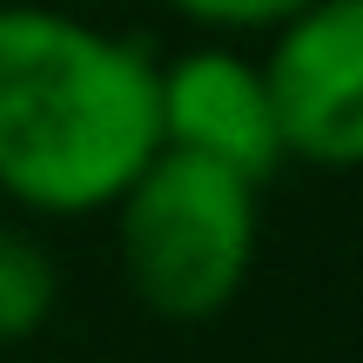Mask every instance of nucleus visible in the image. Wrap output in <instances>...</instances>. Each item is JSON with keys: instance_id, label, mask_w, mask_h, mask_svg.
<instances>
[{"instance_id": "nucleus-2", "label": "nucleus", "mask_w": 363, "mask_h": 363, "mask_svg": "<svg viewBox=\"0 0 363 363\" xmlns=\"http://www.w3.org/2000/svg\"><path fill=\"white\" fill-rule=\"evenodd\" d=\"M256 256V189L216 162L162 148L121 195V269L128 289L169 323L229 310Z\"/></svg>"}, {"instance_id": "nucleus-4", "label": "nucleus", "mask_w": 363, "mask_h": 363, "mask_svg": "<svg viewBox=\"0 0 363 363\" xmlns=\"http://www.w3.org/2000/svg\"><path fill=\"white\" fill-rule=\"evenodd\" d=\"M155 128H162V148L216 162L249 189L283 169V135H276L269 94H262V67H249L229 48H195L175 67H162Z\"/></svg>"}, {"instance_id": "nucleus-3", "label": "nucleus", "mask_w": 363, "mask_h": 363, "mask_svg": "<svg viewBox=\"0 0 363 363\" xmlns=\"http://www.w3.org/2000/svg\"><path fill=\"white\" fill-rule=\"evenodd\" d=\"M283 155L350 169L363 155V0H316L276 34L262 67Z\"/></svg>"}, {"instance_id": "nucleus-6", "label": "nucleus", "mask_w": 363, "mask_h": 363, "mask_svg": "<svg viewBox=\"0 0 363 363\" xmlns=\"http://www.w3.org/2000/svg\"><path fill=\"white\" fill-rule=\"evenodd\" d=\"M169 7L189 13V21H208V27H289L316 0H169Z\"/></svg>"}, {"instance_id": "nucleus-1", "label": "nucleus", "mask_w": 363, "mask_h": 363, "mask_svg": "<svg viewBox=\"0 0 363 363\" xmlns=\"http://www.w3.org/2000/svg\"><path fill=\"white\" fill-rule=\"evenodd\" d=\"M142 40L54 7H0V189L40 216L121 202L162 155Z\"/></svg>"}, {"instance_id": "nucleus-5", "label": "nucleus", "mask_w": 363, "mask_h": 363, "mask_svg": "<svg viewBox=\"0 0 363 363\" xmlns=\"http://www.w3.org/2000/svg\"><path fill=\"white\" fill-rule=\"evenodd\" d=\"M54 310V262L21 229H0V343H21Z\"/></svg>"}]
</instances>
